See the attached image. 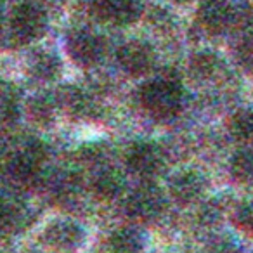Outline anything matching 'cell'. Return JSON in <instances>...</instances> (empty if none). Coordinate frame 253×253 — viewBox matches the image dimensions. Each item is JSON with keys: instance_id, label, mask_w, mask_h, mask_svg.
<instances>
[{"instance_id": "484cf974", "label": "cell", "mask_w": 253, "mask_h": 253, "mask_svg": "<svg viewBox=\"0 0 253 253\" xmlns=\"http://www.w3.org/2000/svg\"><path fill=\"white\" fill-rule=\"evenodd\" d=\"M241 30L243 35H253V4L234 7V25Z\"/></svg>"}, {"instance_id": "9c48e42d", "label": "cell", "mask_w": 253, "mask_h": 253, "mask_svg": "<svg viewBox=\"0 0 253 253\" xmlns=\"http://www.w3.org/2000/svg\"><path fill=\"white\" fill-rule=\"evenodd\" d=\"M196 21L208 35H220L234 25V5L229 0H203L196 11Z\"/></svg>"}, {"instance_id": "cb8c5ba5", "label": "cell", "mask_w": 253, "mask_h": 253, "mask_svg": "<svg viewBox=\"0 0 253 253\" xmlns=\"http://www.w3.org/2000/svg\"><path fill=\"white\" fill-rule=\"evenodd\" d=\"M18 106H16V102L9 95V97H5L4 101L0 102V132L11 130L12 126L18 123Z\"/></svg>"}, {"instance_id": "ac0fdd59", "label": "cell", "mask_w": 253, "mask_h": 253, "mask_svg": "<svg viewBox=\"0 0 253 253\" xmlns=\"http://www.w3.org/2000/svg\"><path fill=\"white\" fill-rule=\"evenodd\" d=\"M57 104H61L70 115L75 116H85L92 109V102L80 88L77 87H66L56 95Z\"/></svg>"}, {"instance_id": "7a4b0ae2", "label": "cell", "mask_w": 253, "mask_h": 253, "mask_svg": "<svg viewBox=\"0 0 253 253\" xmlns=\"http://www.w3.org/2000/svg\"><path fill=\"white\" fill-rule=\"evenodd\" d=\"M7 26L12 42L26 45L45 35L47 14L35 2H21L12 7Z\"/></svg>"}, {"instance_id": "7402d4cb", "label": "cell", "mask_w": 253, "mask_h": 253, "mask_svg": "<svg viewBox=\"0 0 253 253\" xmlns=\"http://www.w3.org/2000/svg\"><path fill=\"white\" fill-rule=\"evenodd\" d=\"M207 253H243V246L231 234H213L207 243Z\"/></svg>"}, {"instance_id": "e0dca14e", "label": "cell", "mask_w": 253, "mask_h": 253, "mask_svg": "<svg viewBox=\"0 0 253 253\" xmlns=\"http://www.w3.org/2000/svg\"><path fill=\"white\" fill-rule=\"evenodd\" d=\"M229 172L238 184H253V146L241 148L232 155L229 162Z\"/></svg>"}, {"instance_id": "2e32d148", "label": "cell", "mask_w": 253, "mask_h": 253, "mask_svg": "<svg viewBox=\"0 0 253 253\" xmlns=\"http://www.w3.org/2000/svg\"><path fill=\"white\" fill-rule=\"evenodd\" d=\"M30 73L42 82H52L61 75V61L49 50H39L30 59Z\"/></svg>"}, {"instance_id": "ba28073f", "label": "cell", "mask_w": 253, "mask_h": 253, "mask_svg": "<svg viewBox=\"0 0 253 253\" xmlns=\"http://www.w3.org/2000/svg\"><path fill=\"white\" fill-rule=\"evenodd\" d=\"M163 153L156 144L137 141L125 151V165L128 172L142 180H151L163 169Z\"/></svg>"}, {"instance_id": "6da1fadb", "label": "cell", "mask_w": 253, "mask_h": 253, "mask_svg": "<svg viewBox=\"0 0 253 253\" xmlns=\"http://www.w3.org/2000/svg\"><path fill=\"white\" fill-rule=\"evenodd\" d=\"M139 102L153 118L167 122L179 115L182 108V90L173 78L160 77L142 85Z\"/></svg>"}, {"instance_id": "603a6c76", "label": "cell", "mask_w": 253, "mask_h": 253, "mask_svg": "<svg viewBox=\"0 0 253 253\" xmlns=\"http://www.w3.org/2000/svg\"><path fill=\"white\" fill-rule=\"evenodd\" d=\"M49 187L54 198L66 200L77 191V179L70 173H61V175H56L49 180Z\"/></svg>"}, {"instance_id": "30bf717a", "label": "cell", "mask_w": 253, "mask_h": 253, "mask_svg": "<svg viewBox=\"0 0 253 253\" xmlns=\"http://www.w3.org/2000/svg\"><path fill=\"white\" fill-rule=\"evenodd\" d=\"M120 68L130 77H142L155 66V50L141 40H128L116 50Z\"/></svg>"}, {"instance_id": "9a60e30c", "label": "cell", "mask_w": 253, "mask_h": 253, "mask_svg": "<svg viewBox=\"0 0 253 253\" xmlns=\"http://www.w3.org/2000/svg\"><path fill=\"white\" fill-rule=\"evenodd\" d=\"M142 248V236L134 227H120L108 238V250L111 253H141Z\"/></svg>"}, {"instance_id": "277c9868", "label": "cell", "mask_w": 253, "mask_h": 253, "mask_svg": "<svg viewBox=\"0 0 253 253\" xmlns=\"http://www.w3.org/2000/svg\"><path fill=\"white\" fill-rule=\"evenodd\" d=\"M165 205L167 200L163 191L155 184L144 182L126 196L123 210L130 220L148 224L160 218V215L165 210Z\"/></svg>"}, {"instance_id": "8992f818", "label": "cell", "mask_w": 253, "mask_h": 253, "mask_svg": "<svg viewBox=\"0 0 253 253\" xmlns=\"http://www.w3.org/2000/svg\"><path fill=\"white\" fill-rule=\"evenodd\" d=\"M88 12L99 23L130 26L142 16L139 0H88Z\"/></svg>"}, {"instance_id": "44dd1931", "label": "cell", "mask_w": 253, "mask_h": 253, "mask_svg": "<svg viewBox=\"0 0 253 253\" xmlns=\"http://www.w3.org/2000/svg\"><path fill=\"white\" fill-rule=\"evenodd\" d=\"M231 220L239 231L253 234V201H241L231 211Z\"/></svg>"}, {"instance_id": "ffe728a7", "label": "cell", "mask_w": 253, "mask_h": 253, "mask_svg": "<svg viewBox=\"0 0 253 253\" xmlns=\"http://www.w3.org/2000/svg\"><path fill=\"white\" fill-rule=\"evenodd\" d=\"M23 218H25V213L21 207H18L11 200L0 198V238H5L18 231Z\"/></svg>"}, {"instance_id": "3957f363", "label": "cell", "mask_w": 253, "mask_h": 253, "mask_svg": "<svg viewBox=\"0 0 253 253\" xmlns=\"http://www.w3.org/2000/svg\"><path fill=\"white\" fill-rule=\"evenodd\" d=\"M47 160V148L39 141H28L7 160V175L19 186L35 184L42 175V165Z\"/></svg>"}, {"instance_id": "7c38bea8", "label": "cell", "mask_w": 253, "mask_h": 253, "mask_svg": "<svg viewBox=\"0 0 253 253\" xmlns=\"http://www.w3.org/2000/svg\"><path fill=\"white\" fill-rule=\"evenodd\" d=\"M125 189L123 175L115 169H99L90 179V191L97 200L113 201Z\"/></svg>"}, {"instance_id": "d4e9b609", "label": "cell", "mask_w": 253, "mask_h": 253, "mask_svg": "<svg viewBox=\"0 0 253 253\" xmlns=\"http://www.w3.org/2000/svg\"><path fill=\"white\" fill-rule=\"evenodd\" d=\"M236 59L241 68L253 71V35H241L236 45Z\"/></svg>"}, {"instance_id": "5bb4252c", "label": "cell", "mask_w": 253, "mask_h": 253, "mask_svg": "<svg viewBox=\"0 0 253 253\" xmlns=\"http://www.w3.org/2000/svg\"><path fill=\"white\" fill-rule=\"evenodd\" d=\"M187 70L193 80L210 82L218 77L222 70V61L213 50H200L191 56Z\"/></svg>"}, {"instance_id": "d6986e66", "label": "cell", "mask_w": 253, "mask_h": 253, "mask_svg": "<svg viewBox=\"0 0 253 253\" xmlns=\"http://www.w3.org/2000/svg\"><path fill=\"white\" fill-rule=\"evenodd\" d=\"M227 130L234 141L246 142L253 139V111L252 109H238L227 120Z\"/></svg>"}, {"instance_id": "4fadbf2b", "label": "cell", "mask_w": 253, "mask_h": 253, "mask_svg": "<svg viewBox=\"0 0 253 253\" xmlns=\"http://www.w3.org/2000/svg\"><path fill=\"white\" fill-rule=\"evenodd\" d=\"M57 106L59 104H57V99L54 95L47 94V92H39V94L32 95L26 101L25 111L33 125L40 126V128H45L56 118Z\"/></svg>"}, {"instance_id": "4316f807", "label": "cell", "mask_w": 253, "mask_h": 253, "mask_svg": "<svg viewBox=\"0 0 253 253\" xmlns=\"http://www.w3.org/2000/svg\"><path fill=\"white\" fill-rule=\"evenodd\" d=\"M173 4H179V5H184V4H189V2H193V0H172Z\"/></svg>"}, {"instance_id": "52a82bcc", "label": "cell", "mask_w": 253, "mask_h": 253, "mask_svg": "<svg viewBox=\"0 0 253 253\" xmlns=\"http://www.w3.org/2000/svg\"><path fill=\"white\" fill-rule=\"evenodd\" d=\"M66 52L77 66L92 68L101 63L106 52V42L90 30H75L66 39Z\"/></svg>"}, {"instance_id": "5b68a950", "label": "cell", "mask_w": 253, "mask_h": 253, "mask_svg": "<svg viewBox=\"0 0 253 253\" xmlns=\"http://www.w3.org/2000/svg\"><path fill=\"white\" fill-rule=\"evenodd\" d=\"M40 243L52 253H75L85 243V231L71 218H56L42 229Z\"/></svg>"}, {"instance_id": "8fae6325", "label": "cell", "mask_w": 253, "mask_h": 253, "mask_svg": "<svg viewBox=\"0 0 253 253\" xmlns=\"http://www.w3.org/2000/svg\"><path fill=\"white\" fill-rule=\"evenodd\" d=\"M205 193V177L198 170L182 169L169 179V194L175 203L191 205Z\"/></svg>"}]
</instances>
